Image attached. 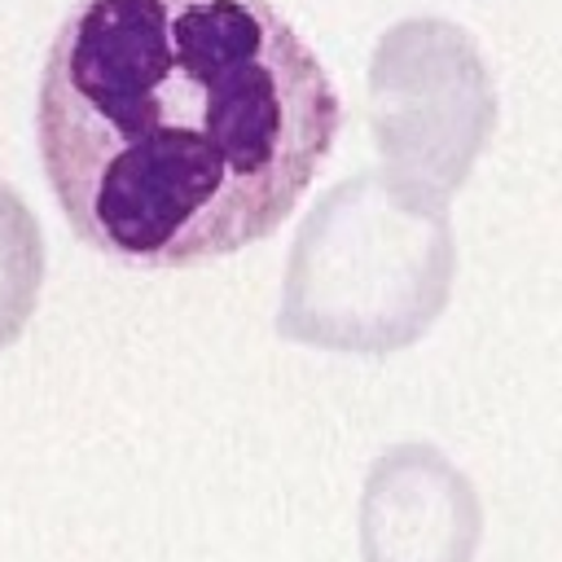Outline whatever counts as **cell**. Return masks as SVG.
Returning <instances> with one entry per match:
<instances>
[{"mask_svg":"<svg viewBox=\"0 0 562 562\" xmlns=\"http://www.w3.org/2000/svg\"><path fill=\"white\" fill-rule=\"evenodd\" d=\"M338 123L325 61L268 0H75L35 88L70 233L127 268H198L272 237Z\"/></svg>","mask_w":562,"mask_h":562,"instance_id":"obj_1","label":"cell"},{"mask_svg":"<svg viewBox=\"0 0 562 562\" xmlns=\"http://www.w3.org/2000/svg\"><path fill=\"white\" fill-rule=\"evenodd\" d=\"M457 237L448 198L386 167L338 180L299 224L277 334L338 356L422 342L452 299Z\"/></svg>","mask_w":562,"mask_h":562,"instance_id":"obj_2","label":"cell"},{"mask_svg":"<svg viewBox=\"0 0 562 562\" xmlns=\"http://www.w3.org/2000/svg\"><path fill=\"white\" fill-rule=\"evenodd\" d=\"M369 101L382 167L439 198L465 184L496 123V97L479 48L443 22L382 35L369 70Z\"/></svg>","mask_w":562,"mask_h":562,"instance_id":"obj_3","label":"cell"},{"mask_svg":"<svg viewBox=\"0 0 562 562\" xmlns=\"http://www.w3.org/2000/svg\"><path fill=\"white\" fill-rule=\"evenodd\" d=\"M356 536L360 562H474L483 501L435 443L404 439L373 457Z\"/></svg>","mask_w":562,"mask_h":562,"instance_id":"obj_4","label":"cell"},{"mask_svg":"<svg viewBox=\"0 0 562 562\" xmlns=\"http://www.w3.org/2000/svg\"><path fill=\"white\" fill-rule=\"evenodd\" d=\"M44 290V233L26 198L0 180V351H9L35 316Z\"/></svg>","mask_w":562,"mask_h":562,"instance_id":"obj_5","label":"cell"}]
</instances>
